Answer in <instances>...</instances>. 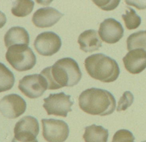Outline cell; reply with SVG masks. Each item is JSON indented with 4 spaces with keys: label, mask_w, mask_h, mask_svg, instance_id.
<instances>
[{
    "label": "cell",
    "mask_w": 146,
    "mask_h": 142,
    "mask_svg": "<svg viewBox=\"0 0 146 142\" xmlns=\"http://www.w3.org/2000/svg\"><path fill=\"white\" fill-rule=\"evenodd\" d=\"M71 96L62 92L57 94H50L47 98L43 99V107L48 115L66 118L68 113L72 111V106L74 102L71 100Z\"/></svg>",
    "instance_id": "obj_5"
},
{
    "label": "cell",
    "mask_w": 146,
    "mask_h": 142,
    "mask_svg": "<svg viewBox=\"0 0 146 142\" xmlns=\"http://www.w3.org/2000/svg\"><path fill=\"white\" fill-rule=\"evenodd\" d=\"M26 108L25 101L17 94L5 96L0 101V112L7 118H17L25 112Z\"/></svg>",
    "instance_id": "obj_10"
},
{
    "label": "cell",
    "mask_w": 146,
    "mask_h": 142,
    "mask_svg": "<svg viewBox=\"0 0 146 142\" xmlns=\"http://www.w3.org/2000/svg\"><path fill=\"white\" fill-rule=\"evenodd\" d=\"M126 3L129 5L134 6L138 9H145L146 8V1H143L142 3H138L137 1H126Z\"/></svg>",
    "instance_id": "obj_24"
},
{
    "label": "cell",
    "mask_w": 146,
    "mask_h": 142,
    "mask_svg": "<svg viewBox=\"0 0 146 142\" xmlns=\"http://www.w3.org/2000/svg\"><path fill=\"white\" fill-rule=\"evenodd\" d=\"M34 2L30 0H19L13 3L12 14L16 17H24L29 15L33 10Z\"/></svg>",
    "instance_id": "obj_19"
},
{
    "label": "cell",
    "mask_w": 146,
    "mask_h": 142,
    "mask_svg": "<svg viewBox=\"0 0 146 142\" xmlns=\"http://www.w3.org/2000/svg\"><path fill=\"white\" fill-rule=\"evenodd\" d=\"M6 59L11 66L19 72L31 70L36 63V58L28 46L15 45L8 48Z\"/></svg>",
    "instance_id": "obj_4"
},
{
    "label": "cell",
    "mask_w": 146,
    "mask_h": 142,
    "mask_svg": "<svg viewBox=\"0 0 146 142\" xmlns=\"http://www.w3.org/2000/svg\"><path fill=\"white\" fill-rule=\"evenodd\" d=\"M135 140L133 133L126 130L117 131L114 135L112 142H134Z\"/></svg>",
    "instance_id": "obj_22"
},
{
    "label": "cell",
    "mask_w": 146,
    "mask_h": 142,
    "mask_svg": "<svg viewBox=\"0 0 146 142\" xmlns=\"http://www.w3.org/2000/svg\"><path fill=\"white\" fill-rule=\"evenodd\" d=\"M85 130L83 138L85 142H107L109 131L103 126L93 124Z\"/></svg>",
    "instance_id": "obj_16"
},
{
    "label": "cell",
    "mask_w": 146,
    "mask_h": 142,
    "mask_svg": "<svg viewBox=\"0 0 146 142\" xmlns=\"http://www.w3.org/2000/svg\"><path fill=\"white\" fill-rule=\"evenodd\" d=\"M133 101L134 96L132 93L129 91H125L118 101L117 111L121 112L127 110L133 104Z\"/></svg>",
    "instance_id": "obj_21"
},
{
    "label": "cell",
    "mask_w": 146,
    "mask_h": 142,
    "mask_svg": "<svg viewBox=\"0 0 146 142\" xmlns=\"http://www.w3.org/2000/svg\"><path fill=\"white\" fill-rule=\"evenodd\" d=\"M4 43L7 48L15 45L28 46L30 37L27 31L23 27L14 26L8 30L4 36Z\"/></svg>",
    "instance_id": "obj_15"
},
{
    "label": "cell",
    "mask_w": 146,
    "mask_h": 142,
    "mask_svg": "<svg viewBox=\"0 0 146 142\" xmlns=\"http://www.w3.org/2000/svg\"><path fill=\"white\" fill-rule=\"evenodd\" d=\"M141 142H146V141H142Z\"/></svg>",
    "instance_id": "obj_27"
},
{
    "label": "cell",
    "mask_w": 146,
    "mask_h": 142,
    "mask_svg": "<svg viewBox=\"0 0 146 142\" xmlns=\"http://www.w3.org/2000/svg\"><path fill=\"white\" fill-rule=\"evenodd\" d=\"M62 41L60 37L52 32H45L39 34L34 42L35 49L40 55L51 56L60 49Z\"/></svg>",
    "instance_id": "obj_9"
},
{
    "label": "cell",
    "mask_w": 146,
    "mask_h": 142,
    "mask_svg": "<svg viewBox=\"0 0 146 142\" xmlns=\"http://www.w3.org/2000/svg\"><path fill=\"white\" fill-rule=\"evenodd\" d=\"M48 87L46 79L41 74L26 75L19 80L18 85L20 91L31 99L42 96Z\"/></svg>",
    "instance_id": "obj_7"
},
{
    "label": "cell",
    "mask_w": 146,
    "mask_h": 142,
    "mask_svg": "<svg viewBox=\"0 0 146 142\" xmlns=\"http://www.w3.org/2000/svg\"><path fill=\"white\" fill-rule=\"evenodd\" d=\"M7 22L6 15L2 12L0 11V29L2 28Z\"/></svg>",
    "instance_id": "obj_25"
},
{
    "label": "cell",
    "mask_w": 146,
    "mask_h": 142,
    "mask_svg": "<svg viewBox=\"0 0 146 142\" xmlns=\"http://www.w3.org/2000/svg\"><path fill=\"white\" fill-rule=\"evenodd\" d=\"M63 15L55 9L47 7L38 9L33 14L32 20L36 27L48 28L55 24Z\"/></svg>",
    "instance_id": "obj_12"
},
{
    "label": "cell",
    "mask_w": 146,
    "mask_h": 142,
    "mask_svg": "<svg viewBox=\"0 0 146 142\" xmlns=\"http://www.w3.org/2000/svg\"><path fill=\"white\" fill-rule=\"evenodd\" d=\"M93 2L102 10L111 11L118 6L120 1H93Z\"/></svg>",
    "instance_id": "obj_23"
},
{
    "label": "cell",
    "mask_w": 146,
    "mask_h": 142,
    "mask_svg": "<svg viewBox=\"0 0 146 142\" xmlns=\"http://www.w3.org/2000/svg\"><path fill=\"white\" fill-rule=\"evenodd\" d=\"M84 63L88 74L93 78L104 83L114 82L120 74L116 61L103 54L90 55L85 59Z\"/></svg>",
    "instance_id": "obj_3"
},
{
    "label": "cell",
    "mask_w": 146,
    "mask_h": 142,
    "mask_svg": "<svg viewBox=\"0 0 146 142\" xmlns=\"http://www.w3.org/2000/svg\"><path fill=\"white\" fill-rule=\"evenodd\" d=\"M42 135L48 142H64L68 137V125L62 120L54 119H43L41 120Z\"/></svg>",
    "instance_id": "obj_6"
},
{
    "label": "cell",
    "mask_w": 146,
    "mask_h": 142,
    "mask_svg": "<svg viewBox=\"0 0 146 142\" xmlns=\"http://www.w3.org/2000/svg\"><path fill=\"white\" fill-rule=\"evenodd\" d=\"M79 105L83 112L93 115L106 116L113 113L116 102L108 91L92 88L85 90L79 96Z\"/></svg>",
    "instance_id": "obj_2"
},
{
    "label": "cell",
    "mask_w": 146,
    "mask_h": 142,
    "mask_svg": "<svg viewBox=\"0 0 146 142\" xmlns=\"http://www.w3.org/2000/svg\"><path fill=\"white\" fill-rule=\"evenodd\" d=\"M78 43L81 50L85 53L97 51L102 47V41L95 30H89L83 32L78 37Z\"/></svg>",
    "instance_id": "obj_14"
},
{
    "label": "cell",
    "mask_w": 146,
    "mask_h": 142,
    "mask_svg": "<svg viewBox=\"0 0 146 142\" xmlns=\"http://www.w3.org/2000/svg\"><path fill=\"white\" fill-rule=\"evenodd\" d=\"M12 142H19V141H16V140H15V139L14 138L13 139V141H12ZM38 142V140H37V139H36V140H35V141H33L32 142Z\"/></svg>",
    "instance_id": "obj_26"
},
{
    "label": "cell",
    "mask_w": 146,
    "mask_h": 142,
    "mask_svg": "<svg viewBox=\"0 0 146 142\" xmlns=\"http://www.w3.org/2000/svg\"><path fill=\"white\" fill-rule=\"evenodd\" d=\"M40 74L48 83V89L72 87L81 79L82 73L77 62L70 58L57 60L53 66L44 69Z\"/></svg>",
    "instance_id": "obj_1"
},
{
    "label": "cell",
    "mask_w": 146,
    "mask_h": 142,
    "mask_svg": "<svg viewBox=\"0 0 146 142\" xmlns=\"http://www.w3.org/2000/svg\"><path fill=\"white\" fill-rule=\"evenodd\" d=\"M98 33L103 41L113 44L119 41L123 37L124 30L120 22L109 18L100 24Z\"/></svg>",
    "instance_id": "obj_11"
},
{
    "label": "cell",
    "mask_w": 146,
    "mask_h": 142,
    "mask_svg": "<svg viewBox=\"0 0 146 142\" xmlns=\"http://www.w3.org/2000/svg\"><path fill=\"white\" fill-rule=\"evenodd\" d=\"M122 17L124 20L126 28L128 30L137 29L141 24V18L131 8L128 7L126 11V14H123Z\"/></svg>",
    "instance_id": "obj_20"
},
{
    "label": "cell",
    "mask_w": 146,
    "mask_h": 142,
    "mask_svg": "<svg viewBox=\"0 0 146 142\" xmlns=\"http://www.w3.org/2000/svg\"><path fill=\"white\" fill-rule=\"evenodd\" d=\"M125 69L132 74H138L146 68V52L136 49L129 51L123 59Z\"/></svg>",
    "instance_id": "obj_13"
},
{
    "label": "cell",
    "mask_w": 146,
    "mask_h": 142,
    "mask_svg": "<svg viewBox=\"0 0 146 142\" xmlns=\"http://www.w3.org/2000/svg\"><path fill=\"white\" fill-rule=\"evenodd\" d=\"M127 43L129 51L140 49L146 52V31H141L132 34L128 37Z\"/></svg>",
    "instance_id": "obj_18"
},
{
    "label": "cell",
    "mask_w": 146,
    "mask_h": 142,
    "mask_svg": "<svg viewBox=\"0 0 146 142\" xmlns=\"http://www.w3.org/2000/svg\"><path fill=\"white\" fill-rule=\"evenodd\" d=\"M15 82L13 73L0 62V93L11 89Z\"/></svg>",
    "instance_id": "obj_17"
},
{
    "label": "cell",
    "mask_w": 146,
    "mask_h": 142,
    "mask_svg": "<svg viewBox=\"0 0 146 142\" xmlns=\"http://www.w3.org/2000/svg\"><path fill=\"white\" fill-rule=\"evenodd\" d=\"M39 132L37 120L32 116H25L15 124L14 138L19 142H32L36 139Z\"/></svg>",
    "instance_id": "obj_8"
}]
</instances>
